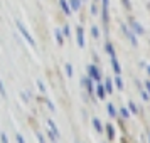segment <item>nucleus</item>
Here are the masks:
<instances>
[{
	"label": "nucleus",
	"mask_w": 150,
	"mask_h": 143,
	"mask_svg": "<svg viewBox=\"0 0 150 143\" xmlns=\"http://www.w3.org/2000/svg\"><path fill=\"white\" fill-rule=\"evenodd\" d=\"M17 29H19V32H21V34L24 35L25 42H27V44H30L32 47H35V42H34V39H32V35L29 34V32H27V29L24 27V25H22V22H19V20H17Z\"/></svg>",
	"instance_id": "f257e3e1"
},
{
	"label": "nucleus",
	"mask_w": 150,
	"mask_h": 143,
	"mask_svg": "<svg viewBox=\"0 0 150 143\" xmlns=\"http://www.w3.org/2000/svg\"><path fill=\"white\" fill-rule=\"evenodd\" d=\"M88 73H89V77L93 79V81H96V82H100V79H101V74H100V71H98V68L96 66H88Z\"/></svg>",
	"instance_id": "f03ea898"
},
{
	"label": "nucleus",
	"mask_w": 150,
	"mask_h": 143,
	"mask_svg": "<svg viewBox=\"0 0 150 143\" xmlns=\"http://www.w3.org/2000/svg\"><path fill=\"white\" fill-rule=\"evenodd\" d=\"M122 30H123V34H125L127 37H128V41L132 42L133 46H137V37H135V34H133V32L130 30L128 25H125V24H123V25H122Z\"/></svg>",
	"instance_id": "7ed1b4c3"
},
{
	"label": "nucleus",
	"mask_w": 150,
	"mask_h": 143,
	"mask_svg": "<svg viewBox=\"0 0 150 143\" xmlns=\"http://www.w3.org/2000/svg\"><path fill=\"white\" fill-rule=\"evenodd\" d=\"M110 59H111V64H113V71H115L116 74H120V73H122V68H120V62L116 59V54H111Z\"/></svg>",
	"instance_id": "20e7f679"
},
{
	"label": "nucleus",
	"mask_w": 150,
	"mask_h": 143,
	"mask_svg": "<svg viewBox=\"0 0 150 143\" xmlns=\"http://www.w3.org/2000/svg\"><path fill=\"white\" fill-rule=\"evenodd\" d=\"M76 37H78V46L84 47V37H83V27L76 29Z\"/></svg>",
	"instance_id": "39448f33"
},
{
	"label": "nucleus",
	"mask_w": 150,
	"mask_h": 143,
	"mask_svg": "<svg viewBox=\"0 0 150 143\" xmlns=\"http://www.w3.org/2000/svg\"><path fill=\"white\" fill-rule=\"evenodd\" d=\"M96 94H98V98H100V99H105V98H106L105 86H103V84H100V82H98V86H96Z\"/></svg>",
	"instance_id": "423d86ee"
},
{
	"label": "nucleus",
	"mask_w": 150,
	"mask_h": 143,
	"mask_svg": "<svg viewBox=\"0 0 150 143\" xmlns=\"http://www.w3.org/2000/svg\"><path fill=\"white\" fill-rule=\"evenodd\" d=\"M108 5H110L108 0H103V22L105 24L108 22Z\"/></svg>",
	"instance_id": "0eeeda50"
},
{
	"label": "nucleus",
	"mask_w": 150,
	"mask_h": 143,
	"mask_svg": "<svg viewBox=\"0 0 150 143\" xmlns=\"http://www.w3.org/2000/svg\"><path fill=\"white\" fill-rule=\"evenodd\" d=\"M47 126L49 128H51V133H52V136H59V130H57V126H56L54 125V121H52V120H47Z\"/></svg>",
	"instance_id": "6e6552de"
},
{
	"label": "nucleus",
	"mask_w": 150,
	"mask_h": 143,
	"mask_svg": "<svg viewBox=\"0 0 150 143\" xmlns=\"http://www.w3.org/2000/svg\"><path fill=\"white\" fill-rule=\"evenodd\" d=\"M83 84L86 86L89 94H93V79H91V77H84V79H83Z\"/></svg>",
	"instance_id": "1a4fd4ad"
},
{
	"label": "nucleus",
	"mask_w": 150,
	"mask_h": 143,
	"mask_svg": "<svg viewBox=\"0 0 150 143\" xmlns=\"http://www.w3.org/2000/svg\"><path fill=\"white\" fill-rule=\"evenodd\" d=\"M59 5H61V8L64 10V14L71 15V7L68 5V0H59Z\"/></svg>",
	"instance_id": "9d476101"
},
{
	"label": "nucleus",
	"mask_w": 150,
	"mask_h": 143,
	"mask_svg": "<svg viewBox=\"0 0 150 143\" xmlns=\"http://www.w3.org/2000/svg\"><path fill=\"white\" fill-rule=\"evenodd\" d=\"M132 29H133V32H135V34H143V32H145L143 27L138 24V22H132Z\"/></svg>",
	"instance_id": "9b49d317"
},
{
	"label": "nucleus",
	"mask_w": 150,
	"mask_h": 143,
	"mask_svg": "<svg viewBox=\"0 0 150 143\" xmlns=\"http://www.w3.org/2000/svg\"><path fill=\"white\" fill-rule=\"evenodd\" d=\"M93 126H95V130L98 131V133H103V125H101V121H100L98 118H93Z\"/></svg>",
	"instance_id": "f8f14e48"
},
{
	"label": "nucleus",
	"mask_w": 150,
	"mask_h": 143,
	"mask_svg": "<svg viewBox=\"0 0 150 143\" xmlns=\"http://www.w3.org/2000/svg\"><path fill=\"white\" fill-rule=\"evenodd\" d=\"M105 91L106 93H113V82H111V79H106V82H105Z\"/></svg>",
	"instance_id": "ddd939ff"
},
{
	"label": "nucleus",
	"mask_w": 150,
	"mask_h": 143,
	"mask_svg": "<svg viewBox=\"0 0 150 143\" xmlns=\"http://www.w3.org/2000/svg\"><path fill=\"white\" fill-rule=\"evenodd\" d=\"M54 35H56V41H57V44H59V46H62V34H61V30H59V29H56L54 30Z\"/></svg>",
	"instance_id": "4468645a"
},
{
	"label": "nucleus",
	"mask_w": 150,
	"mask_h": 143,
	"mask_svg": "<svg viewBox=\"0 0 150 143\" xmlns=\"http://www.w3.org/2000/svg\"><path fill=\"white\" fill-rule=\"evenodd\" d=\"M69 4H71V10H78L81 5V0H69Z\"/></svg>",
	"instance_id": "2eb2a0df"
},
{
	"label": "nucleus",
	"mask_w": 150,
	"mask_h": 143,
	"mask_svg": "<svg viewBox=\"0 0 150 143\" xmlns=\"http://www.w3.org/2000/svg\"><path fill=\"white\" fill-rule=\"evenodd\" d=\"M106 133H108L110 140H113V136H115V130H113V126H111V125H108V126H106Z\"/></svg>",
	"instance_id": "dca6fc26"
},
{
	"label": "nucleus",
	"mask_w": 150,
	"mask_h": 143,
	"mask_svg": "<svg viewBox=\"0 0 150 143\" xmlns=\"http://www.w3.org/2000/svg\"><path fill=\"white\" fill-rule=\"evenodd\" d=\"M113 81H115V84H116V88H118V89H123V81H122V77H120V76H116Z\"/></svg>",
	"instance_id": "f3484780"
},
{
	"label": "nucleus",
	"mask_w": 150,
	"mask_h": 143,
	"mask_svg": "<svg viewBox=\"0 0 150 143\" xmlns=\"http://www.w3.org/2000/svg\"><path fill=\"white\" fill-rule=\"evenodd\" d=\"M106 108H108V115L110 116H115L116 115V109H115V106H113V104H108Z\"/></svg>",
	"instance_id": "a211bd4d"
},
{
	"label": "nucleus",
	"mask_w": 150,
	"mask_h": 143,
	"mask_svg": "<svg viewBox=\"0 0 150 143\" xmlns=\"http://www.w3.org/2000/svg\"><path fill=\"white\" fill-rule=\"evenodd\" d=\"M128 111H132V113H137V111H138V108H137V106H135V103H133V101H130L128 103Z\"/></svg>",
	"instance_id": "6ab92c4d"
},
{
	"label": "nucleus",
	"mask_w": 150,
	"mask_h": 143,
	"mask_svg": "<svg viewBox=\"0 0 150 143\" xmlns=\"http://www.w3.org/2000/svg\"><path fill=\"white\" fill-rule=\"evenodd\" d=\"M120 113H122V116H123V118H128V116H130V111H128V108H125V106H123V108L120 109Z\"/></svg>",
	"instance_id": "aec40b11"
},
{
	"label": "nucleus",
	"mask_w": 150,
	"mask_h": 143,
	"mask_svg": "<svg viewBox=\"0 0 150 143\" xmlns=\"http://www.w3.org/2000/svg\"><path fill=\"white\" fill-rule=\"evenodd\" d=\"M64 68H66V74H68V76H73V73H74V71H73V66H71V64H66Z\"/></svg>",
	"instance_id": "412c9836"
},
{
	"label": "nucleus",
	"mask_w": 150,
	"mask_h": 143,
	"mask_svg": "<svg viewBox=\"0 0 150 143\" xmlns=\"http://www.w3.org/2000/svg\"><path fill=\"white\" fill-rule=\"evenodd\" d=\"M106 51H108V56L115 54V49H113V46H111V44H106Z\"/></svg>",
	"instance_id": "4be33fe9"
},
{
	"label": "nucleus",
	"mask_w": 150,
	"mask_h": 143,
	"mask_svg": "<svg viewBox=\"0 0 150 143\" xmlns=\"http://www.w3.org/2000/svg\"><path fill=\"white\" fill-rule=\"evenodd\" d=\"M15 140H17V143H25V140H24V136H22L21 133L15 135Z\"/></svg>",
	"instance_id": "5701e85b"
},
{
	"label": "nucleus",
	"mask_w": 150,
	"mask_h": 143,
	"mask_svg": "<svg viewBox=\"0 0 150 143\" xmlns=\"http://www.w3.org/2000/svg\"><path fill=\"white\" fill-rule=\"evenodd\" d=\"M91 35H93V37H98V35H100V30L96 27H91Z\"/></svg>",
	"instance_id": "b1692460"
},
{
	"label": "nucleus",
	"mask_w": 150,
	"mask_h": 143,
	"mask_svg": "<svg viewBox=\"0 0 150 143\" xmlns=\"http://www.w3.org/2000/svg\"><path fill=\"white\" fill-rule=\"evenodd\" d=\"M35 136H37V140H39V143H46V140H44V136H42V133H35Z\"/></svg>",
	"instance_id": "393cba45"
},
{
	"label": "nucleus",
	"mask_w": 150,
	"mask_h": 143,
	"mask_svg": "<svg viewBox=\"0 0 150 143\" xmlns=\"http://www.w3.org/2000/svg\"><path fill=\"white\" fill-rule=\"evenodd\" d=\"M47 106H49V109H51L52 113H54V111H56V108H54V103L51 101V99H47Z\"/></svg>",
	"instance_id": "a878e982"
},
{
	"label": "nucleus",
	"mask_w": 150,
	"mask_h": 143,
	"mask_svg": "<svg viewBox=\"0 0 150 143\" xmlns=\"http://www.w3.org/2000/svg\"><path fill=\"white\" fill-rule=\"evenodd\" d=\"M0 140H2V143H8V138H7L5 133H4V135H0Z\"/></svg>",
	"instance_id": "bb28decb"
},
{
	"label": "nucleus",
	"mask_w": 150,
	"mask_h": 143,
	"mask_svg": "<svg viewBox=\"0 0 150 143\" xmlns=\"http://www.w3.org/2000/svg\"><path fill=\"white\" fill-rule=\"evenodd\" d=\"M142 98L145 99V101H149V98H150V96H149V93H147V91H142Z\"/></svg>",
	"instance_id": "cd10ccee"
},
{
	"label": "nucleus",
	"mask_w": 150,
	"mask_h": 143,
	"mask_svg": "<svg viewBox=\"0 0 150 143\" xmlns=\"http://www.w3.org/2000/svg\"><path fill=\"white\" fill-rule=\"evenodd\" d=\"M37 88L41 89V91H46V88H44V84H42V81H37Z\"/></svg>",
	"instance_id": "c85d7f7f"
},
{
	"label": "nucleus",
	"mask_w": 150,
	"mask_h": 143,
	"mask_svg": "<svg viewBox=\"0 0 150 143\" xmlns=\"http://www.w3.org/2000/svg\"><path fill=\"white\" fill-rule=\"evenodd\" d=\"M64 35H69V25H64Z\"/></svg>",
	"instance_id": "c756f323"
},
{
	"label": "nucleus",
	"mask_w": 150,
	"mask_h": 143,
	"mask_svg": "<svg viewBox=\"0 0 150 143\" xmlns=\"http://www.w3.org/2000/svg\"><path fill=\"white\" fill-rule=\"evenodd\" d=\"M145 88H147V91H149V94H150V81L145 82Z\"/></svg>",
	"instance_id": "7c9ffc66"
},
{
	"label": "nucleus",
	"mask_w": 150,
	"mask_h": 143,
	"mask_svg": "<svg viewBox=\"0 0 150 143\" xmlns=\"http://www.w3.org/2000/svg\"><path fill=\"white\" fill-rule=\"evenodd\" d=\"M147 71H149V74H150V66H149V68H147Z\"/></svg>",
	"instance_id": "2f4dec72"
},
{
	"label": "nucleus",
	"mask_w": 150,
	"mask_h": 143,
	"mask_svg": "<svg viewBox=\"0 0 150 143\" xmlns=\"http://www.w3.org/2000/svg\"><path fill=\"white\" fill-rule=\"evenodd\" d=\"M149 143H150V133H149Z\"/></svg>",
	"instance_id": "473e14b6"
}]
</instances>
